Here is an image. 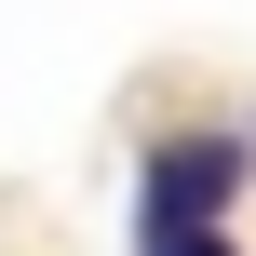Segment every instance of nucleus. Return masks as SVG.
I'll return each mask as SVG.
<instances>
[{"mask_svg":"<svg viewBox=\"0 0 256 256\" xmlns=\"http://www.w3.org/2000/svg\"><path fill=\"white\" fill-rule=\"evenodd\" d=\"M243 189V148L202 135V148H162L148 162V230H216V202Z\"/></svg>","mask_w":256,"mask_h":256,"instance_id":"nucleus-1","label":"nucleus"},{"mask_svg":"<svg viewBox=\"0 0 256 256\" xmlns=\"http://www.w3.org/2000/svg\"><path fill=\"white\" fill-rule=\"evenodd\" d=\"M135 243H148V256H230L216 230H135Z\"/></svg>","mask_w":256,"mask_h":256,"instance_id":"nucleus-2","label":"nucleus"}]
</instances>
